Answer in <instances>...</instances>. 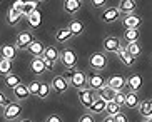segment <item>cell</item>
<instances>
[{
  "label": "cell",
  "mask_w": 152,
  "mask_h": 122,
  "mask_svg": "<svg viewBox=\"0 0 152 122\" xmlns=\"http://www.w3.org/2000/svg\"><path fill=\"white\" fill-rule=\"evenodd\" d=\"M64 77L69 80V85L77 89V91H80V89H87V75L80 70H67V72L64 74Z\"/></svg>",
  "instance_id": "6da1fadb"
},
{
  "label": "cell",
  "mask_w": 152,
  "mask_h": 122,
  "mask_svg": "<svg viewBox=\"0 0 152 122\" xmlns=\"http://www.w3.org/2000/svg\"><path fill=\"white\" fill-rule=\"evenodd\" d=\"M60 62L64 64V67L67 70H74L77 67V62H79V57L72 49H64L60 52Z\"/></svg>",
  "instance_id": "7a4b0ae2"
},
{
  "label": "cell",
  "mask_w": 152,
  "mask_h": 122,
  "mask_svg": "<svg viewBox=\"0 0 152 122\" xmlns=\"http://www.w3.org/2000/svg\"><path fill=\"white\" fill-rule=\"evenodd\" d=\"M107 84H105V79H104L102 75L99 72H90V74H87V87L89 89H92V91H100L102 87H105Z\"/></svg>",
  "instance_id": "3957f363"
},
{
  "label": "cell",
  "mask_w": 152,
  "mask_h": 122,
  "mask_svg": "<svg viewBox=\"0 0 152 122\" xmlns=\"http://www.w3.org/2000/svg\"><path fill=\"white\" fill-rule=\"evenodd\" d=\"M77 97H79V100H80V104L84 105V107L90 109V105L94 104L95 100V94L92 89H80V91H77Z\"/></svg>",
  "instance_id": "277c9868"
},
{
  "label": "cell",
  "mask_w": 152,
  "mask_h": 122,
  "mask_svg": "<svg viewBox=\"0 0 152 122\" xmlns=\"http://www.w3.org/2000/svg\"><path fill=\"white\" fill-rule=\"evenodd\" d=\"M122 25H124L125 30H139V27L142 25V18L135 14L130 15H124L122 18Z\"/></svg>",
  "instance_id": "5b68a950"
},
{
  "label": "cell",
  "mask_w": 152,
  "mask_h": 122,
  "mask_svg": "<svg viewBox=\"0 0 152 122\" xmlns=\"http://www.w3.org/2000/svg\"><path fill=\"white\" fill-rule=\"evenodd\" d=\"M50 87H52V91L54 92H57V94H65V92L69 91V80L65 79L64 75H57V77H54L52 79V84H50Z\"/></svg>",
  "instance_id": "8992f818"
},
{
  "label": "cell",
  "mask_w": 152,
  "mask_h": 122,
  "mask_svg": "<svg viewBox=\"0 0 152 122\" xmlns=\"http://www.w3.org/2000/svg\"><path fill=\"white\" fill-rule=\"evenodd\" d=\"M35 40L34 39V34L32 32H20L17 35V40H15V47H17L18 50H22V49H28V45H30L32 42Z\"/></svg>",
  "instance_id": "52a82bcc"
},
{
  "label": "cell",
  "mask_w": 152,
  "mask_h": 122,
  "mask_svg": "<svg viewBox=\"0 0 152 122\" xmlns=\"http://www.w3.org/2000/svg\"><path fill=\"white\" fill-rule=\"evenodd\" d=\"M89 64L94 70H102V69H105V65H107V57H105V54H102V52H95V54L90 55Z\"/></svg>",
  "instance_id": "ba28073f"
},
{
  "label": "cell",
  "mask_w": 152,
  "mask_h": 122,
  "mask_svg": "<svg viewBox=\"0 0 152 122\" xmlns=\"http://www.w3.org/2000/svg\"><path fill=\"white\" fill-rule=\"evenodd\" d=\"M119 17H121V10L117 9V7H107V9L102 10V14H100V20H102L104 23L115 22Z\"/></svg>",
  "instance_id": "9c48e42d"
},
{
  "label": "cell",
  "mask_w": 152,
  "mask_h": 122,
  "mask_svg": "<svg viewBox=\"0 0 152 122\" xmlns=\"http://www.w3.org/2000/svg\"><path fill=\"white\" fill-rule=\"evenodd\" d=\"M22 114V104H9L4 110V117L9 119V121H14V119H18Z\"/></svg>",
  "instance_id": "30bf717a"
},
{
  "label": "cell",
  "mask_w": 152,
  "mask_h": 122,
  "mask_svg": "<svg viewBox=\"0 0 152 122\" xmlns=\"http://www.w3.org/2000/svg\"><path fill=\"white\" fill-rule=\"evenodd\" d=\"M125 84H127V87H129L130 92H139L140 89H142V75H139V74H132V75L127 77V80H125Z\"/></svg>",
  "instance_id": "8fae6325"
},
{
  "label": "cell",
  "mask_w": 152,
  "mask_h": 122,
  "mask_svg": "<svg viewBox=\"0 0 152 122\" xmlns=\"http://www.w3.org/2000/svg\"><path fill=\"white\" fill-rule=\"evenodd\" d=\"M102 45H104V50H105V52H114V54H117V52L121 50V40H119L117 37L109 35V37L104 39Z\"/></svg>",
  "instance_id": "7c38bea8"
},
{
  "label": "cell",
  "mask_w": 152,
  "mask_h": 122,
  "mask_svg": "<svg viewBox=\"0 0 152 122\" xmlns=\"http://www.w3.org/2000/svg\"><path fill=\"white\" fill-rule=\"evenodd\" d=\"M42 59H44L45 62H52V64H55V62H58V60H60V52H58L57 47L49 45V47H45Z\"/></svg>",
  "instance_id": "4fadbf2b"
},
{
  "label": "cell",
  "mask_w": 152,
  "mask_h": 122,
  "mask_svg": "<svg viewBox=\"0 0 152 122\" xmlns=\"http://www.w3.org/2000/svg\"><path fill=\"white\" fill-rule=\"evenodd\" d=\"M45 60L42 59V57H35V59L30 62V72L35 74V75H42V74H45Z\"/></svg>",
  "instance_id": "5bb4252c"
},
{
  "label": "cell",
  "mask_w": 152,
  "mask_h": 122,
  "mask_svg": "<svg viewBox=\"0 0 152 122\" xmlns=\"http://www.w3.org/2000/svg\"><path fill=\"white\" fill-rule=\"evenodd\" d=\"M107 85L112 87L115 92H119V91H124L125 87H127V84H125V79L122 75H114V77H110V79H109Z\"/></svg>",
  "instance_id": "9a60e30c"
},
{
  "label": "cell",
  "mask_w": 152,
  "mask_h": 122,
  "mask_svg": "<svg viewBox=\"0 0 152 122\" xmlns=\"http://www.w3.org/2000/svg\"><path fill=\"white\" fill-rule=\"evenodd\" d=\"M117 9L121 10V14L130 15V14H134V10L137 9V4H135V0H121V4H119Z\"/></svg>",
  "instance_id": "2e32d148"
},
{
  "label": "cell",
  "mask_w": 152,
  "mask_h": 122,
  "mask_svg": "<svg viewBox=\"0 0 152 122\" xmlns=\"http://www.w3.org/2000/svg\"><path fill=\"white\" fill-rule=\"evenodd\" d=\"M80 7H82V0H64V10L70 15L77 14L80 10Z\"/></svg>",
  "instance_id": "e0dca14e"
},
{
  "label": "cell",
  "mask_w": 152,
  "mask_h": 122,
  "mask_svg": "<svg viewBox=\"0 0 152 122\" xmlns=\"http://www.w3.org/2000/svg\"><path fill=\"white\" fill-rule=\"evenodd\" d=\"M117 55H119V59H121V62L124 64V65H127V67L134 65L135 57H132V55H130L129 52H127V49H125V47H121V50L117 52Z\"/></svg>",
  "instance_id": "ac0fdd59"
},
{
  "label": "cell",
  "mask_w": 152,
  "mask_h": 122,
  "mask_svg": "<svg viewBox=\"0 0 152 122\" xmlns=\"http://www.w3.org/2000/svg\"><path fill=\"white\" fill-rule=\"evenodd\" d=\"M139 112H140V115H144V117L152 119V100L151 99L142 100V102L139 104Z\"/></svg>",
  "instance_id": "d6986e66"
},
{
  "label": "cell",
  "mask_w": 152,
  "mask_h": 122,
  "mask_svg": "<svg viewBox=\"0 0 152 122\" xmlns=\"http://www.w3.org/2000/svg\"><path fill=\"white\" fill-rule=\"evenodd\" d=\"M139 104H140V100H139L137 92H127L125 94V107L135 109V107H139Z\"/></svg>",
  "instance_id": "ffe728a7"
},
{
  "label": "cell",
  "mask_w": 152,
  "mask_h": 122,
  "mask_svg": "<svg viewBox=\"0 0 152 122\" xmlns=\"http://www.w3.org/2000/svg\"><path fill=\"white\" fill-rule=\"evenodd\" d=\"M28 52H30L32 55H34V57H42V55H44V50H45V47H44V44H42V42H39V40H34L30 44V45H28Z\"/></svg>",
  "instance_id": "44dd1931"
},
{
  "label": "cell",
  "mask_w": 152,
  "mask_h": 122,
  "mask_svg": "<svg viewBox=\"0 0 152 122\" xmlns=\"http://www.w3.org/2000/svg\"><path fill=\"white\" fill-rule=\"evenodd\" d=\"M99 97H100L102 100H105V102H112L114 97H115V91H114L112 87L105 85V87H102V89L99 91Z\"/></svg>",
  "instance_id": "7402d4cb"
},
{
  "label": "cell",
  "mask_w": 152,
  "mask_h": 122,
  "mask_svg": "<svg viewBox=\"0 0 152 122\" xmlns=\"http://www.w3.org/2000/svg\"><path fill=\"white\" fill-rule=\"evenodd\" d=\"M72 32L69 27H62V28H58L57 32H55V39H57V42H60V44H64V42H67L69 39H72Z\"/></svg>",
  "instance_id": "603a6c76"
},
{
  "label": "cell",
  "mask_w": 152,
  "mask_h": 122,
  "mask_svg": "<svg viewBox=\"0 0 152 122\" xmlns=\"http://www.w3.org/2000/svg\"><path fill=\"white\" fill-rule=\"evenodd\" d=\"M0 52H2V57L4 59H9V60H14L15 55H17V47L15 45H2V49H0Z\"/></svg>",
  "instance_id": "cb8c5ba5"
},
{
  "label": "cell",
  "mask_w": 152,
  "mask_h": 122,
  "mask_svg": "<svg viewBox=\"0 0 152 122\" xmlns=\"http://www.w3.org/2000/svg\"><path fill=\"white\" fill-rule=\"evenodd\" d=\"M105 107H107V102L102 100L100 97H97V99L94 100V104L90 105V112L92 114H102V112H105Z\"/></svg>",
  "instance_id": "d4e9b609"
},
{
  "label": "cell",
  "mask_w": 152,
  "mask_h": 122,
  "mask_svg": "<svg viewBox=\"0 0 152 122\" xmlns=\"http://www.w3.org/2000/svg\"><path fill=\"white\" fill-rule=\"evenodd\" d=\"M67 27L70 28V32H72V35H74V37L82 35V34H84V30H85L84 23H82V22H79V20H72V22H69V25H67Z\"/></svg>",
  "instance_id": "484cf974"
},
{
  "label": "cell",
  "mask_w": 152,
  "mask_h": 122,
  "mask_svg": "<svg viewBox=\"0 0 152 122\" xmlns=\"http://www.w3.org/2000/svg\"><path fill=\"white\" fill-rule=\"evenodd\" d=\"M35 10H39V2L37 0H28V2H25L23 4V9H22V15H30L34 14Z\"/></svg>",
  "instance_id": "4316f807"
},
{
  "label": "cell",
  "mask_w": 152,
  "mask_h": 122,
  "mask_svg": "<svg viewBox=\"0 0 152 122\" xmlns=\"http://www.w3.org/2000/svg\"><path fill=\"white\" fill-rule=\"evenodd\" d=\"M14 94H15V97H17L18 100H25L28 95H30V92H28V87L27 85L20 84V85H17L14 89Z\"/></svg>",
  "instance_id": "83f0119b"
},
{
  "label": "cell",
  "mask_w": 152,
  "mask_h": 122,
  "mask_svg": "<svg viewBox=\"0 0 152 122\" xmlns=\"http://www.w3.org/2000/svg\"><path fill=\"white\" fill-rule=\"evenodd\" d=\"M20 17H22V12L15 10L14 7L9 9V12H7V22H9V25H15V23L20 20Z\"/></svg>",
  "instance_id": "f1b7e54d"
},
{
  "label": "cell",
  "mask_w": 152,
  "mask_h": 122,
  "mask_svg": "<svg viewBox=\"0 0 152 122\" xmlns=\"http://www.w3.org/2000/svg\"><path fill=\"white\" fill-rule=\"evenodd\" d=\"M5 85L9 87V89H15L17 85H20V77H18V74H9V75H5Z\"/></svg>",
  "instance_id": "f546056e"
},
{
  "label": "cell",
  "mask_w": 152,
  "mask_h": 122,
  "mask_svg": "<svg viewBox=\"0 0 152 122\" xmlns=\"http://www.w3.org/2000/svg\"><path fill=\"white\" fill-rule=\"evenodd\" d=\"M40 23H42V15H40V12H39V10H35L34 14L28 15V25H30L32 28H37Z\"/></svg>",
  "instance_id": "4dcf8cb0"
},
{
  "label": "cell",
  "mask_w": 152,
  "mask_h": 122,
  "mask_svg": "<svg viewBox=\"0 0 152 122\" xmlns=\"http://www.w3.org/2000/svg\"><path fill=\"white\" fill-rule=\"evenodd\" d=\"M12 72V60L9 59H0V74L2 75H9V74Z\"/></svg>",
  "instance_id": "1f68e13d"
},
{
  "label": "cell",
  "mask_w": 152,
  "mask_h": 122,
  "mask_svg": "<svg viewBox=\"0 0 152 122\" xmlns=\"http://www.w3.org/2000/svg\"><path fill=\"white\" fill-rule=\"evenodd\" d=\"M127 52H129L132 57H139V55L142 54V47L139 45V42H132V44H127Z\"/></svg>",
  "instance_id": "d6a6232c"
},
{
  "label": "cell",
  "mask_w": 152,
  "mask_h": 122,
  "mask_svg": "<svg viewBox=\"0 0 152 122\" xmlns=\"http://www.w3.org/2000/svg\"><path fill=\"white\" fill-rule=\"evenodd\" d=\"M139 30H125L124 32V39L127 44H132V42H137L139 40Z\"/></svg>",
  "instance_id": "836d02e7"
},
{
  "label": "cell",
  "mask_w": 152,
  "mask_h": 122,
  "mask_svg": "<svg viewBox=\"0 0 152 122\" xmlns=\"http://www.w3.org/2000/svg\"><path fill=\"white\" fill-rule=\"evenodd\" d=\"M105 112H107L109 115H110V117H114L115 114L122 112V110H121V105H117L115 102L112 100V102H107V107H105Z\"/></svg>",
  "instance_id": "e575fe53"
},
{
  "label": "cell",
  "mask_w": 152,
  "mask_h": 122,
  "mask_svg": "<svg viewBox=\"0 0 152 122\" xmlns=\"http://www.w3.org/2000/svg\"><path fill=\"white\" fill-rule=\"evenodd\" d=\"M50 89H52V87L49 85V84H40V89H39V97H40V99H47V97H49V94H50Z\"/></svg>",
  "instance_id": "d590c367"
},
{
  "label": "cell",
  "mask_w": 152,
  "mask_h": 122,
  "mask_svg": "<svg viewBox=\"0 0 152 122\" xmlns=\"http://www.w3.org/2000/svg\"><path fill=\"white\" fill-rule=\"evenodd\" d=\"M40 84H42V82H39L37 79H35V80H32L30 84L27 85L28 87V92H30L32 95H37V94H39V89H40Z\"/></svg>",
  "instance_id": "8d00e7d4"
},
{
  "label": "cell",
  "mask_w": 152,
  "mask_h": 122,
  "mask_svg": "<svg viewBox=\"0 0 152 122\" xmlns=\"http://www.w3.org/2000/svg\"><path fill=\"white\" fill-rule=\"evenodd\" d=\"M114 102H115L117 105H125V92L124 91H119L115 92V97H114Z\"/></svg>",
  "instance_id": "74e56055"
},
{
  "label": "cell",
  "mask_w": 152,
  "mask_h": 122,
  "mask_svg": "<svg viewBox=\"0 0 152 122\" xmlns=\"http://www.w3.org/2000/svg\"><path fill=\"white\" fill-rule=\"evenodd\" d=\"M114 122H127V115L124 112H119L114 115Z\"/></svg>",
  "instance_id": "f35d334b"
},
{
  "label": "cell",
  "mask_w": 152,
  "mask_h": 122,
  "mask_svg": "<svg viewBox=\"0 0 152 122\" xmlns=\"http://www.w3.org/2000/svg\"><path fill=\"white\" fill-rule=\"evenodd\" d=\"M79 122H95V119L92 117V114H84V115H80Z\"/></svg>",
  "instance_id": "ab89813d"
},
{
  "label": "cell",
  "mask_w": 152,
  "mask_h": 122,
  "mask_svg": "<svg viewBox=\"0 0 152 122\" xmlns=\"http://www.w3.org/2000/svg\"><path fill=\"white\" fill-rule=\"evenodd\" d=\"M45 122H64V121H62V117H58L57 114H52V115H49L45 119Z\"/></svg>",
  "instance_id": "60d3db41"
},
{
  "label": "cell",
  "mask_w": 152,
  "mask_h": 122,
  "mask_svg": "<svg viewBox=\"0 0 152 122\" xmlns=\"http://www.w3.org/2000/svg\"><path fill=\"white\" fill-rule=\"evenodd\" d=\"M23 4H25L23 0H15V2H14V9H15V10H18V12H22Z\"/></svg>",
  "instance_id": "b9f144b4"
},
{
  "label": "cell",
  "mask_w": 152,
  "mask_h": 122,
  "mask_svg": "<svg viewBox=\"0 0 152 122\" xmlns=\"http://www.w3.org/2000/svg\"><path fill=\"white\" fill-rule=\"evenodd\" d=\"M9 104H12V102H10V100L7 99V97H5V95L2 94V92H0V105H5V107H7Z\"/></svg>",
  "instance_id": "7bdbcfd3"
},
{
  "label": "cell",
  "mask_w": 152,
  "mask_h": 122,
  "mask_svg": "<svg viewBox=\"0 0 152 122\" xmlns=\"http://www.w3.org/2000/svg\"><path fill=\"white\" fill-rule=\"evenodd\" d=\"M105 2H107V0H92V5H94L95 9H100V7L105 5Z\"/></svg>",
  "instance_id": "ee69618b"
},
{
  "label": "cell",
  "mask_w": 152,
  "mask_h": 122,
  "mask_svg": "<svg viewBox=\"0 0 152 122\" xmlns=\"http://www.w3.org/2000/svg\"><path fill=\"white\" fill-rule=\"evenodd\" d=\"M45 69H47V70H54V64L52 62H45Z\"/></svg>",
  "instance_id": "f6af8a7d"
},
{
  "label": "cell",
  "mask_w": 152,
  "mask_h": 122,
  "mask_svg": "<svg viewBox=\"0 0 152 122\" xmlns=\"http://www.w3.org/2000/svg\"><path fill=\"white\" fill-rule=\"evenodd\" d=\"M102 122H114V117H110V115H109V117H105Z\"/></svg>",
  "instance_id": "bcb514c9"
},
{
  "label": "cell",
  "mask_w": 152,
  "mask_h": 122,
  "mask_svg": "<svg viewBox=\"0 0 152 122\" xmlns=\"http://www.w3.org/2000/svg\"><path fill=\"white\" fill-rule=\"evenodd\" d=\"M20 122H32V121H27V119H23V121H20Z\"/></svg>",
  "instance_id": "7dc6e473"
},
{
  "label": "cell",
  "mask_w": 152,
  "mask_h": 122,
  "mask_svg": "<svg viewBox=\"0 0 152 122\" xmlns=\"http://www.w3.org/2000/svg\"><path fill=\"white\" fill-rule=\"evenodd\" d=\"M37 2H45V0H37Z\"/></svg>",
  "instance_id": "c3c4849f"
},
{
  "label": "cell",
  "mask_w": 152,
  "mask_h": 122,
  "mask_svg": "<svg viewBox=\"0 0 152 122\" xmlns=\"http://www.w3.org/2000/svg\"><path fill=\"white\" fill-rule=\"evenodd\" d=\"M90 2H92V0H90Z\"/></svg>",
  "instance_id": "681fc988"
},
{
  "label": "cell",
  "mask_w": 152,
  "mask_h": 122,
  "mask_svg": "<svg viewBox=\"0 0 152 122\" xmlns=\"http://www.w3.org/2000/svg\"><path fill=\"white\" fill-rule=\"evenodd\" d=\"M151 121H152V119H151Z\"/></svg>",
  "instance_id": "f907efd6"
}]
</instances>
